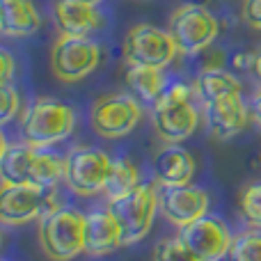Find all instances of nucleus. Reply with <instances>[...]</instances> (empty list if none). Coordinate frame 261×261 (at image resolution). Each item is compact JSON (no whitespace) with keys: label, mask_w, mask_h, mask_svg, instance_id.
Returning <instances> with one entry per match:
<instances>
[{"label":"nucleus","mask_w":261,"mask_h":261,"mask_svg":"<svg viewBox=\"0 0 261 261\" xmlns=\"http://www.w3.org/2000/svg\"><path fill=\"white\" fill-rule=\"evenodd\" d=\"M167 30L179 46V53L193 55L206 50L218 39L220 23L202 5H181L170 16Z\"/></svg>","instance_id":"6e6552de"},{"label":"nucleus","mask_w":261,"mask_h":261,"mask_svg":"<svg viewBox=\"0 0 261 261\" xmlns=\"http://www.w3.org/2000/svg\"><path fill=\"white\" fill-rule=\"evenodd\" d=\"M58 208L55 186L16 184L3 186L0 195V220L5 225H25L37 218H44L48 211Z\"/></svg>","instance_id":"423d86ee"},{"label":"nucleus","mask_w":261,"mask_h":261,"mask_svg":"<svg viewBox=\"0 0 261 261\" xmlns=\"http://www.w3.org/2000/svg\"><path fill=\"white\" fill-rule=\"evenodd\" d=\"M64 181L81 197L103 193L113 158L99 147H76L64 158Z\"/></svg>","instance_id":"1a4fd4ad"},{"label":"nucleus","mask_w":261,"mask_h":261,"mask_svg":"<svg viewBox=\"0 0 261 261\" xmlns=\"http://www.w3.org/2000/svg\"><path fill=\"white\" fill-rule=\"evenodd\" d=\"M153 261H199L186 248V243L176 236V239H165L153 248Z\"/></svg>","instance_id":"b1692460"},{"label":"nucleus","mask_w":261,"mask_h":261,"mask_svg":"<svg viewBox=\"0 0 261 261\" xmlns=\"http://www.w3.org/2000/svg\"><path fill=\"white\" fill-rule=\"evenodd\" d=\"M140 186V172L138 167L133 165L126 158H115L113 167H110V176H108V184H106V197L108 202L113 199H119L124 195H128L133 188Z\"/></svg>","instance_id":"412c9836"},{"label":"nucleus","mask_w":261,"mask_h":261,"mask_svg":"<svg viewBox=\"0 0 261 261\" xmlns=\"http://www.w3.org/2000/svg\"><path fill=\"white\" fill-rule=\"evenodd\" d=\"M252 119L261 126V92H257L252 99Z\"/></svg>","instance_id":"c85d7f7f"},{"label":"nucleus","mask_w":261,"mask_h":261,"mask_svg":"<svg viewBox=\"0 0 261 261\" xmlns=\"http://www.w3.org/2000/svg\"><path fill=\"white\" fill-rule=\"evenodd\" d=\"M64 163L58 153L46 147L32 144H7L3 140L0 153V179L3 186L35 184V186H58L64 179Z\"/></svg>","instance_id":"f257e3e1"},{"label":"nucleus","mask_w":261,"mask_h":261,"mask_svg":"<svg viewBox=\"0 0 261 261\" xmlns=\"http://www.w3.org/2000/svg\"><path fill=\"white\" fill-rule=\"evenodd\" d=\"M76 128V113L71 106L50 96L35 99L21 119V135L32 147H48L62 142Z\"/></svg>","instance_id":"7ed1b4c3"},{"label":"nucleus","mask_w":261,"mask_h":261,"mask_svg":"<svg viewBox=\"0 0 261 261\" xmlns=\"http://www.w3.org/2000/svg\"><path fill=\"white\" fill-rule=\"evenodd\" d=\"M39 245L53 261H71L85 252V216L69 206L48 211L39 218Z\"/></svg>","instance_id":"20e7f679"},{"label":"nucleus","mask_w":261,"mask_h":261,"mask_svg":"<svg viewBox=\"0 0 261 261\" xmlns=\"http://www.w3.org/2000/svg\"><path fill=\"white\" fill-rule=\"evenodd\" d=\"M179 55V46L172 39L170 30L138 23L128 30L124 41V58L130 67L165 69Z\"/></svg>","instance_id":"0eeeda50"},{"label":"nucleus","mask_w":261,"mask_h":261,"mask_svg":"<svg viewBox=\"0 0 261 261\" xmlns=\"http://www.w3.org/2000/svg\"><path fill=\"white\" fill-rule=\"evenodd\" d=\"M124 245L122 227L110 208H96L85 216V252L103 257Z\"/></svg>","instance_id":"2eb2a0df"},{"label":"nucleus","mask_w":261,"mask_h":261,"mask_svg":"<svg viewBox=\"0 0 261 261\" xmlns=\"http://www.w3.org/2000/svg\"><path fill=\"white\" fill-rule=\"evenodd\" d=\"M126 85L130 94L138 101H147V103H156L161 94L167 90L163 69H151V67H128L126 71Z\"/></svg>","instance_id":"aec40b11"},{"label":"nucleus","mask_w":261,"mask_h":261,"mask_svg":"<svg viewBox=\"0 0 261 261\" xmlns=\"http://www.w3.org/2000/svg\"><path fill=\"white\" fill-rule=\"evenodd\" d=\"M204 122L213 138L218 140H229L239 135L241 130L248 126V108H245L241 94L222 96L218 101L204 103Z\"/></svg>","instance_id":"4468645a"},{"label":"nucleus","mask_w":261,"mask_h":261,"mask_svg":"<svg viewBox=\"0 0 261 261\" xmlns=\"http://www.w3.org/2000/svg\"><path fill=\"white\" fill-rule=\"evenodd\" d=\"M81 3H87V5H99L101 0H81Z\"/></svg>","instance_id":"7c9ffc66"},{"label":"nucleus","mask_w":261,"mask_h":261,"mask_svg":"<svg viewBox=\"0 0 261 261\" xmlns=\"http://www.w3.org/2000/svg\"><path fill=\"white\" fill-rule=\"evenodd\" d=\"M179 239L199 261L227 259L231 248V231L225 220L218 216H202L186 227H179Z\"/></svg>","instance_id":"f8f14e48"},{"label":"nucleus","mask_w":261,"mask_h":261,"mask_svg":"<svg viewBox=\"0 0 261 261\" xmlns=\"http://www.w3.org/2000/svg\"><path fill=\"white\" fill-rule=\"evenodd\" d=\"M101 62V50L87 37L60 35L50 53V67L58 81L76 83L90 76Z\"/></svg>","instance_id":"9b49d317"},{"label":"nucleus","mask_w":261,"mask_h":261,"mask_svg":"<svg viewBox=\"0 0 261 261\" xmlns=\"http://www.w3.org/2000/svg\"><path fill=\"white\" fill-rule=\"evenodd\" d=\"M142 119V108L133 94L115 92V94H103L92 103L90 110V124L101 138L117 140L128 135Z\"/></svg>","instance_id":"9d476101"},{"label":"nucleus","mask_w":261,"mask_h":261,"mask_svg":"<svg viewBox=\"0 0 261 261\" xmlns=\"http://www.w3.org/2000/svg\"><path fill=\"white\" fill-rule=\"evenodd\" d=\"M254 62H257V55L254 53H236L231 58V67L239 69V71H250L254 69Z\"/></svg>","instance_id":"cd10ccee"},{"label":"nucleus","mask_w":261,"mask_h":261,"mask_svg":"<svg viewBox=\"0 0 261 261\" xmlns=\"http://www.w3.org/2000/svg\"><path fill=\"white\" fill-rule=\"evenodd\" d=\"M195 87L186 83L167 85V90L161 94V99L151 108V122L156 133L165 142H184L199 126V110L193 103Z\"/></svg>","instance_id":"f03ea898"},{"label":"nucleus","mask_w":261,"mask_h":261,"mask_svg":"<svg viewBox=\"0 0 261 261\" xmlns=\"http://www.w3.org/2000/svg\"><path fill=\"white\" fill-rule=\"evenodd\" d=\"M195 92L202 99V103H211L222 96L241 94V83L225 69H202V73L195 81Z\"/></svg>","instance_id":"6ab92c4d"},{"label":"nucleus","mask_w":261,"mask_h":261,"mask_svg":"<svg viewBox=\"0 0 261 261\" xmlns=\"http://www.w3.org/2000/svg\"><path fill=\"white\" fill-rule=\"evenodd\" d=\"M153 174L161 186H184L190 184L195 174V158L181 144H165L153 158Z\"/></svg>","instance_id":"f3484780"},{"label":"nucleus","mask_w":261,"mask_h":261,"mask_svg":"<svg viewBox=\"0 0 261 261\" xmlns=\"http://www.w3.org/2000/svg\"><path fill=\"white\" fill-rule=\"evenodd\" d=\"M241 218L252 229H261V181H252L241 190L239 197Z\"/></svg>","instance_id":"5701e85b"},{"label":"nucleus","mask_w":261,"mask_h":261,"mask_svg":"<svg viewBox=\"0 0 261 261\" xmlns=\"http://www.w3.org/2000/svg\"><path fill=\"white\" fill-rule=\"evenodd\" d=\"M14 76V58L7 50H0V85H9Z\"/></svg>","instance_id":"bb28decb"},{"label":"nucleus","mask_w":261,"mask_h":261,"mask_svg":"<svg viewBox=\"0 0 261 261\" xmlns=\"http://www.w3.org/2000/svg\"><path fill=\"white\" fill-rule=\"evenodd\" d=\"M243 21L254 30H261V0H245L243 3Z\"/></svg>","instance_id":"a878e982"},{"label":"nucleus","mask_w":261,"mask_h":261,"mask_svg":"<svg viewBox=\"0 0 261 261\" xmlns=\"http://www.w3.org/2000/svg\"><path fill=\"white\" fill-rule=\"evenodd\" d=\"M208 193L199 186H163L161 213L176 227H186L208 213Z\"/></svg>","instance_id":"ddd939ff"},{"label":"nucleus","mask_w":261,"mask_h":261,"mask_svg":"<svg viewBox=\"0 0 261 261\" xmlns=\"http://www.w3.org/2000/svg\"><path fill=\"white\" fill-rule=\"evenodd\" d=\"M18 108H21L18 92L12 85H0V122L9 124L18 115Z\"/></svg>","instance_id":"393cba45"},{"label":"nucleus","mask_w":261,"mask_h":261,"mask_svg":"<svg viewBox=\"0 0 261 261\" xmlns=\"http://www.w3.org/2000/svg\"><path fill=\"white\" fill-rule=\"evenodd\" d=\"M110 211L122 227L124 245H133L149 234L156 211L161 208V193L153 184H140L128 195L110 202Z\"/></svg>","instance_id":"39448f33"},{"label":"nucleus","mask_w":261,"mask_h":261,"mask_svg":"<svg viewBox=\"0 0 261 261\" xmlns=\"http://www.w3.org/2000/svg\"><path fill=\"white\" fill-rule=\"evenodd\" d=\"M41 25L35 0H0V30L5 37L35 35Z\"/></svg>","instance_id":"a211bd4d"},{"label":"nucleus","mask_w":261,"mask_h":261,"mask_svg":"<svg viewBox=\"0 0 261 261\" xmlns=\"http://www.w3.org/2000/svg\"><path fill=\"white\" fill-rule=\"evenodd\" d=\"M227 261H261V229H248L236 236Z\"/></svg>","instance_id":"4be33fe9"},{"label":"nucleus","mask_w":261,"mask_h":261,"mask_svg":"<svg viewBox=\"0 0 261 261\" xmlns=\"http://www.w3.org/2000/svg\"><path fill=\"white\" fill-rule=\"evenodd\" d=\"M254 73H257V78L261 81V53L257 55V62H254Z\"/></svg>","instance_id":"c756f323"},{"label":"nucleus","mask_w":261,"mask_h":261,"mask_svg":"<svg viewBox=\"0 0 261 261\" xmlns=\"http://www.w3.org/2000/svg\"><path fill=\"white\" fill-rule=\"evenodd\" d=\"M55 23L60 28V35L87 37L90 32L103 28V16L96 9V5H87L81 0H58Z\"/></svg>","instance_id":"dca6fc26"}]
</instances>
